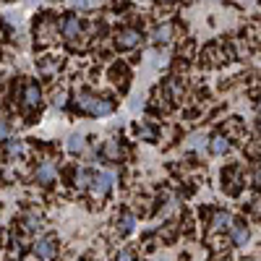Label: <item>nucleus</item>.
I'll list each match as a JSON object with an SVG mask.
<instances>
[{
    "label": "nucleus",
    "mask_w": 261,
    "mask_h": 261,
    "mask_svg": "<svg viewBox=\"0 0 261 261\" xmlns=\"http://www.w3.org/2000/svg\"><path fill=\"white\" fill-rule=\"evenodd\" d=\"M76 105H79L81 110L91 112V115H110L112 112V102H110V99H99V97H91V94H79Z\"/></svg>",
    "instance_id": "nucleus-1"
},
{
    "label": "nucleus",
    "mask_w": 261,
    "mask_h": 261,
    "mask_svg": "<svg viewBox=\"0 0 261 261\" xmlns=\"http://www.w3.org/2000/svg\"><path fill=\"white\" fill-rule=\"evenodd\" d=\"M110 186H112V173H97L94 180H91V191L97 196H105L110 191Z\"/></svg>",
    "instance_id": "nucleus-2"
},
{
    "label": "nucleus",
    "mask_w": 261,
    "mask_h": 261,
    "mask_svg": "<svg viewBox=\"0 0 261 261\" xmlns=\"http://www.w3.org/2000/svg\"><path fill=\"white\" fill-rule=\"evenodd\" d=\"M139 40H141V34L136 32V29H120V32H118V44H120L123 50L136 47V44H139Z\"/></svg>",
    "instance_id": "nucleus-3"
},
{
    "label": "nucleus",
    "mask_w": 261,
    "mask_h": 261,
    "mask_svg": "<svg viewBox=\"0 0 261 261\" xmlns=\"http://www.w3.org/2000/svg\"><path fill=\"white\" fill-rule=\"evenodd\" d=\"M34 253H37L42 261H50L52 256H55V240H52V238H42V240H37Z\"/></svg>",
    "instance_id": "nucleus-4"
},
{
    "label": "nucleus",
    "mask_w": 261,
    "mask_h": 261,
    "mask_svg": "<svg viewBox=\"0 0 261 261\" xmlns=\"http://www.w3.org/2000/svg\"><path fill=\"white\" fill-rule=\"evenodd\" d=\"M55 175H58V170L52 162H44V165L37 167V183H44V186H47V183L55 180Z\"/></svg>",
    "instance_id": "nucleus-5"
},
{
    "label": "nucleus",
    "mask_w": 261,
    "mask_h": 261,
    "mask_svg": "<svg viewBox=\"0 0 261 261\" xmlns=\"http://www.w3.org/2000/svg\"><path fill=\"white\" fill-rule=\"evenodd\" d=\"M63 34L65 37H79L81 34V21L76 16H65L63 19Z\"/></svg>",
    "instance_id": "nucleus-6"
},
{
    "label": "nucleus",
    "mask_w": 261,
    "mask_h": 261,
    "mask_svg": "<svg viewBox=\"0 0 261 261\" xmlns=\"http://www.w3.org/2000/svg\"><path fill=\"white\" fill-rule=\"evenodd\" d=\"M209 149L214 152V154H225V152L230 149V141H227V136H225V133H217V136H212V141H209Z\"/></svg>",
    "instance_id": "nucleus-7"
},
{
    "label": "nucleus",
    "mask_w": 261,
    "mask_h": 261,
    "mask_svg": "<svg viewBox=\"0 0 261 261\" xmlns=\"http://www.w3.org/2000/svg\"><path fill=\"white\" fill-rule=\"evenodd\" d=\"M230 233H233V240H235L238 245H245V240H248V227H245V225H240V222H233Z\"/></svg>",
    "instance_id": "nucleus-8"
},
{
    "label": "nucleus",
    "mask_w": 261,
    "mask_h": 261,
    "mask_svg": "<svg viewBox=\"0 0 261 261\" xmlns=\"http://www.w3.org/2000/svg\"><path fill=\"white\" fill-rule=\"evenodd\" d=\"M24 99H26L29 107H37V105H40V87H37V84H26Z\"/></svg>",
    "instance_id": "nucleus-9"
},
{
    "label": "nucleus",
    "mask_w": 261,
    "mask_h": 261,
    "mask_svg": "<svg viewBox=\"0 0 261 261\" xmlns=\"http://www.w3.org/2000/svg\"><path fill=\"white\" fill-rule=\"evenodd\" d=\"M91 180H94V175H91L89 170H79V173H76V188H79V191L89 188Z\"/></svg>",
    "instance_id": "nucleus-10"
},
{
    "label": "nucleus",
    "mask_w": 261,
    "mask_h": 261,
    "mask_svg": "<svg viewBox=\"0 0 261 261\" xmlns=\"http://www.w3.org/2000/svg\"><path fill=\"white\" fill-rule=\"evenodd\" d=\"M214 227H217V230L233 227V217H230L227 212H217V214H214Z\"/></svg>",
    "instance_id": "nucleus-11"
},
{
    "label": "nucleus",
    "mask_w": 261,
    "mask_h": 261,
    "mask_svg": "<svg viewBox=\"0 0 261 261\" xmlns=\"http://www.w3.org/2000/svg\"><path fill=\"white\" fill-rule=\"evenodd\" d=\"M170 34H173V26H170V24H162L159 29H154L152 40H154V42L159 44V42H167V40H170Z\"/></svg>",
    "instance_id": "nucleus-12"
},
{
    "label": "nucleus",
    "mask_w": 261,
    "mask_h": 261,
    "mask_svg": "<svg viewBox=\"0 0 261 261\" xmlns=\"http://www.w3.org/2000/svg\"><path fill=\"white\" fill-rule=\"evenodd\" d=\"M81 149H84V136L73 133L71 139H68V152H81Z\"/></svg>",
    "instance_id": "nucleus-13"
},
{
    "label": "nucleus",
    "mask_w": 261,
    "mask_h": 261,
    "mask_svg": "<svg viewBox=\"0 0 261 261\" xmlns=\"http://www.w3.org/2000/svg\"><path fill=\"white\" fill-rule=\"evenodd\" d=\"M24 227H26V230H40V227H42V219L37 217V214H26Z\"/></svg>",
    "instance_id": "nucleus-14"
},
{
    "label": "nucleus",
    "mask_w": 261,
    "mask_h": 261,
    "mask_svg": "<svg viewBox=\"0 0 261 261\" xmlns=\"http://www.w3.org/2000/svg\"><path fill=\"white\" fill-rule=\"evenodd\" d=\"M133 225H136V219L130 217V214H123V217H120V233H130Z\"/></svg>",
    "instance_id": "nucleus-15"
},
{
    "label": "nucleus",
    "mask_w": 261,
    "mask_h": 261,
    "mask_svg": "<svg viewBox=\"0 0 261 261\" xmlns=\"http://www.w3.org/2000/svg\"><path fill=\"white\" fill-rule=\"evenodd\" d=\"M21 152H24V144H21V141H16V139L8 141V154L11 157H21Z\"/></svg>",
    "instance_id": "nucleus-16"
},
{
    "label": "nucleus",
    "mask_w": 261,
    "mask_h": 261,
    "mask_svg": "<svg viewBox=\"0 0 261 261\" xmlns=\"http://www.w3.org/2000/svg\"><path fill=\"white\" fill-rule=\"evenodd\" d=\"M248 154H251V157H259V154H261V139H253V141L248 144Z\"/></svg>",
    "instance_id": "nucleus-17"
},
{
    "label": "nucleus",
    "mask_w": 261,
    "mask_h": 261,
    "mask_svg": "<svg viewBox=\"0 0 261 261\" xmlns=\"http://www.w3.org/2000/svg\"><path fill=\"white\" fill-rule=\"evenodd\" d=\"M99 3H102V0H76V5H81V8H94Z\"/></svg>",
    "instance_id": "nucleus-18"
},
{
    "label": "nucleus",
    "mask_w": 261,
    "mask_h": 261,
    "mask_svg": "<svg viewBox=\"0 0 261 261\" xmlns=\"http://www.w3.org/2000/svg\"><path fill=\"white\" fill-rule=\"evenodd\" d=\"M115 261H133V253H130V251H120Z\"/></svg>",
    "instance_id": "nucleus-19"
},
{
    "label": "nucleus",
    "mask_w": 261,
    "mask_h": 261,
    "mask_svg": "<svg viewBox=\"0 0 261 261\" xmlns=\"http://www.w3.org/2000/svg\"><path fill=\"white\" fill-rule=\"evenodd\" d=\"M139 133L144 136V139H154V130H152V128H147V126H144V128H139Z\"/></svg>",
    "instance_id": "nucleus-20"
},
{
    "label": "nucleus",
    "mask_w": 261,
    "mask_h": 261,
    "mask_svg": "<svg viewBox=\"0 0 261 261\" xmlns=\"http://www.w3.org/2000/svg\"><path fill=\"white\" fill-rule=\"evenodd\" d=\"M201 144H204V136H194V139H191V147H194V149H198Z\"/></svg>",
    "instance_id": "nucleus-21"
},
{
    "label": "nucleus",
    "mask_w": 261,
    "mask_h": 261,
    "mask_svg": "<svg viewBox=\"0 0 261 261\" xmlns=\"http://www.w3.org/2000/svg\"><path fill=\"white\" fill-rule=\"evenodd\" d=\"M5 136H8V123H0V139H5Z\"/></svg>",
    "instance_id": "nucleus-22"
},
{
    "label": "nucleus",
    "mask_w": 261,
    "mask_h": 261,
    "mask_svg": "<svg viewBox=\"0 0 261 261\" xmlns=\"http://www.w3.org/2000/svg\"><path fill=\"white\" fill-rule=\"evenodd\" d=\"M107 154H110V157H118V147H115V144H107Z\"/></svg>",
    "instance_id": "nucleus-23"
},
{
    "label": "nucleus",
    "mask_w": 261,
    "mask_h": 261,
    "mask_svg": "<svg viewBox=\"0 0 261 261\" xmlns=\"http://www.w3.org/2000/svg\"><path fill=\"white\" fill-rule=\"evenodd\" d=\"M65 105V94H55V107H63Z\"/></svg>",
    "instance_id": "nucleus-24"
},
{
    "label": "nucleus",
    "mask_w": 261,
    "mask_h": 261,
    "mask_svg": "<svg viewBox=\"0 0 261 261\" xmlns=\"http://www.w3.org/2000/svg\"><path fill=\"white\" fill-rule=\"evenodd\" d=\"M0 123H3V112H0Z\"/></svg>",
    "instance_id": "nucleus-25"
},
{
    "label": "nucleus",
    "mask_w": 261,
    "mask_h": 261,
    "mask_svg": "<svg viewBox=\"0 0 261 261\" xmlns=\"http://www.w3.org/2000/svg\"><path fill=\"white\" fill-rule=\"evenodd\" d=\"M159 261H167V259H159Z\"/></svg>",
    "instance_id": "nucleus-26"
}]
</instances>
